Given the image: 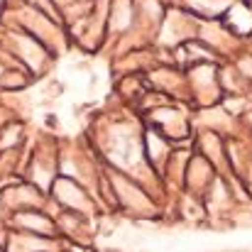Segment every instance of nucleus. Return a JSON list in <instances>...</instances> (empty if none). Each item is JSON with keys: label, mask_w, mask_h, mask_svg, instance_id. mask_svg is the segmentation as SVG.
Wrapping results in <instances>:
<instances>
[{"label": "nucleus", "mask_w": 252, "mask_h": 252, "mask_svg": "<svg viewBox=\"0 0 252 252\" xmlns=\"http://www.w3.org/2000/svg\"><path fill=\"white\" fill-rule=\"evenodd\" d=\"M20 218V223L25 225V228H32V230H37V233H52V220H47L42 213H34V211H27V213H20L17 216Z\"/></svg>", "instance_id": "3"}, {"label": "nucleus", "mask_w": 252, "mask_h": 252, "mask_svg": "<svg viewBox=\"0 0 252 252\" xmlns=\"http://www.w3.org/2000/svg\"><path fill=\"white\" fill-rule=\"evenodd\" d=\"M238 74H243V81H252V57H243L240 59Z\"/></svg>", "instance_id": "4"}, {"label": "nucleus", "mask_w": 252, "mask_h": 252, "mask_svg": "<svg viewBox=\"0 0 252 252\" xmlns=\"http://www.w3.org/2000/svg\"><path fill=\"white\" fill-rule=\"evenodd\" d=\"M113 186H115L118 198H120L123 203H127V198H132L127 208H135V211H147V208H150V198H147L145 191H142L137 184H132L130 179H125V176H115Z\"/></svg>", "instance_id": "1"}, {"label": "nucleus", "mask_w": 252, "mask_h": 252, "mask_svg": "<svg viewBox=\"0 0 252 252\" xmlns=\"http://www.w3.org/2000/svg\"><path fill=\"white\" fill-rule=\"evenodd\" d=\"M54 193H57L59 203H64V206H69V208H76V211H84L86 208L84 189H81L76 181H71V179H59L57 186H54Z\"/></svg>", "instance_id": "2"}]
</instances>
